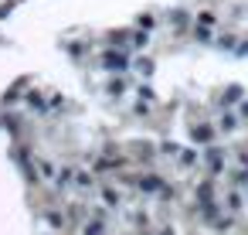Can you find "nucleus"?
<instances>
[{
    "mask_svg": "<svg viewBox=\"0 0 248 235\" xmlns=\"http://www.w3.org/2000/svg\"><path fill=\"white\" fill-rule=\"evenodd\" d=\"M106 68H126V58L116 51V55H106Z\"/></svg>",
    "mask_w": 248,
    "mask_h": 235,
    "instance_id": "1",
    "label": "nucleus"
},
{
    "mask_svg": "<svg viewBox=\"0 0 248 235\" xmlns=\"http://www.w3.org/2000/svg\"><path fill=\"white\" fill-rule=\"evenodd\" d=\"M136 65H140V68H143V72H146V75H150V72H153V62H150V58H140V62H136Z\"/></svg>",
    "mask_w": 248,
    "mask_h": 235,
    "instance_id": "2",
    "label": "nucleus"
}]
</instances>
